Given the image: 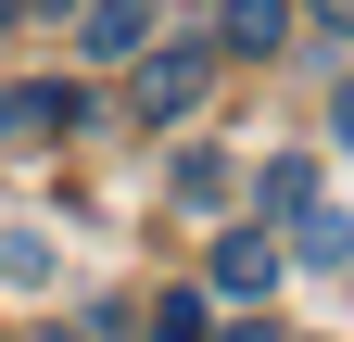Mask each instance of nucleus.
Wrapping results in <instances>:
<instances>
[{"mask_svg": "<svg viewBox=\"0 0 354 342\" xmlns=\"http://www.w3.org/2000/svg\"><path fill=\"white\" fill-rule=\"evenodd\" d=\"M203 89H215V51H140V64H127V102H140V127H177Z\"/></svg>", "mask_w": 354, "mask_h": 342, "instance_id": "1", "label": "nucleus"}, {"mask_svg": "<svg viewBox=\"0 0 354 342\" xmlns=\"http://www.w3.org/2000/svg\"><path fill=\"white\" fill-rule=\"evenodd\" d=\"M253 216H317V165H266V178H253Z\"/></svg>", "mask_w": 354, "mask_h": 342, "instance_id": "4", "label": "nucleus"}, {"mask_svg": "<svg viewBox=\"0 0 354 342\" xmlns=\"http://www.w3.org/2000/svg\"><path fill=\"white\" fill-rule=\"evenodd\" d=\"M215 38H228V51H279V38H291V0H228Z\"/></svg>", "mask_w": 354, "mask_h": 342, "instance_id": "5", "label": "nucleus"}, {"mask_svg": "<svg viewBox=\"0 0 354 342\" xmlns=\"http://www.w3.org/2000/svg\"><path fill=\"white\" fill-rule=\"evenodd\" d=\"M152 342H203V291H165V305H152Z\"/></svg>", "mask_w": 354, "mask_h": 342, "instance_id": "7", "label": "nucleus"}, {"mask_svg": "<svg viewBox=\"0 0 354 342\" xmlns=\"http://www.w3.org/2000/svg\"><path fill=\"white\" fill-rule=\"evenodd\" d=\"M13 13H26V0H0V26H13Z\"/></svg>", "mask_w": 354, "mask_h": 342, "instance_id": "12", "label": "nucleus"}, {"mask_svg": "<svg viewBox=\"0 0 354 342\" xmlns=\"http://www.w3.org/2000/svg\"><path fill=\"white\" fill-rule=\"evenodd\" d=\"M38 127V89H0V140H26Z\"/></svg>", "mask_w": 354, "mask_h": 342, "instance_id": "8", "label": "nucleus"}, {"mask_svg": "<svg viewBox=\"0 0 354 342\" xmlns=\"http://www.w3.org/2000/svg\"><path fill=\"white\" fill-rule=\"evenodd\" d=\"M279 267H291V253L266 241V228H228V241H215V291H228V305H266Z\"/></svg>", "mask_w": 354, "mask_h": 342, "instance_id": "2", "label": "nucleus"}, {"mask_svg": "<svg viewBox=\"0 0 354 342\" xmlns=\"http://www.w3.org/2000/svg\"><path fill=\"white\" fill-rule=\"evenodd\" d=\"M228 190V152H177V203H215Z\"/></svg>", "mask_w": 354, "mask_h": 342, "instance_id": "6", "label": "nucleus"}, {"mask_svg": "<svg viewBox=\"0 0 354 342\" xmlns=\"http://www.w3.org/2000/svg\"><path fill=\"white\" fill-rule=\"evenodd\" d=\"M38 13H76V0H38Z\"/></svg>", "mask_w": 354, "mask_h": 342, "instance_id": "13", "label": "nucleus"}, {"mask_svg": "<svg viewBox=\"0 0 354 342\" xmlns=\"http://www.w3.org/2000/svg\"><path fill=\"white\" fill-rule=\"evenodd\" d=\"M317 13H329V26H354V0H317Z\"/></svg>", "mask_w": 354, "mask_h": 342, "instance_id": "10", "label": "nucleus"}, {"mask_svg": "<svg viewBox=\"0 0 354 342\" xmlns=\"http://www.w3.org/2000/svg\"><path fill=\"white\" fill-rule=\"evenodd\" d=\"M38 342H88V330H38Z\"/></svg>", "mask_w": 354, "mask_h": 342, "instance_id": "11", "label": "nucleus"}, {"mask_svg": "<svg viewBox=\"0 0 354 342\" xmlns=\"http://www.w3.org/2000/svg\"><path fill=\"white\" fill-rule=\"evenodd\" d=\"M228 342H291V330H266V317H241V330H228Z\"/></svg>", "mask_w": 354, "mask_h": 342, "instance_id": "9", "label": "nucleus"}, {"mask_svg": "<svg viewBox=\"0 0 354 342\" xmlns=\"http://www.w3.org/2000/svg\"><path fill=\"white\" fill-rule=\"evenodd\" d=\"M76 13H88V51L102 64H140L152 51V0H76Z\"/></svg>", "mask_w": 354, "mask_h": 342, "instance_id": "3", "label": "nucleus"}]
</instances>
